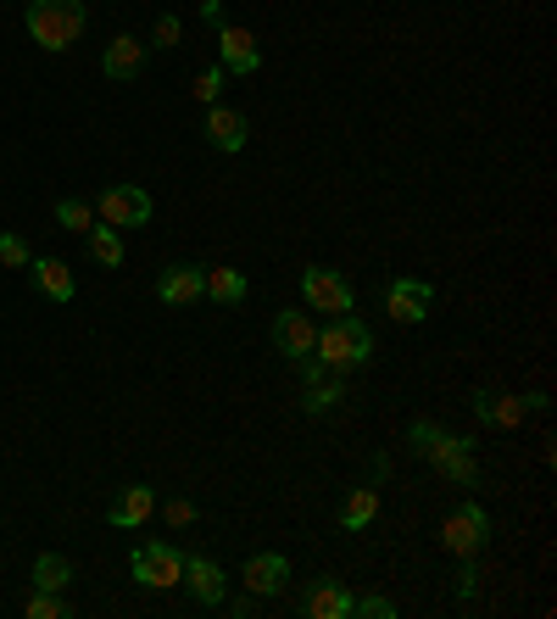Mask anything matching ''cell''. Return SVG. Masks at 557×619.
<instances>
[{"instance_id":"6da1fadb","label":"cell","mask_w":557,"mask_h":619,"mask_svg":"<svg viewBox=\"0 0 557 619\" xmlns=\"http://www.w3.org/2000/svg\"><path fill=\"white\" fill-rule=\"evenodd\" d=\"M23 29L34 35L40 51H68L90 29V7H84V0H29Z\"/></svg>"},{"instance_id":"7a4b0ae2","label":"cell","mask_w":557,"mask_h":619,"mask_svg":"<svg viewBox=\"0 0 557 619\" xmlns=\"http://www.w3.org/2000/svg\"><path fill=\"white\" fill-rule=\"evenodd\" d=\"M312 352H318V363H324L329 374H346V369H362V363H368V352H374V335H368V324H362V318L340 313L329 330H318Z\"/></svg>"},{"instance_id":"3957f363","label":"cell","mask_w":557,"mask_h":619,"mask_svg":"<svg viewBox=\"0 0 557 619\" xmlns=\"http://www.w3.org/2000/svg\"><path fill=\"white\" fill-rule=\"evenodd\" d=\"M485 541H490V513L479 502H457L446 513V524H440V547L457 552V558H479Z\"/></svg>"},{"instance_id":"277c9868","label":"cell","mask_w":557,"mask_h":619,"mask_svg":"<svg viewBox=\"0 0 557 619\" xmlns=\"http://www.w3.org/2000/svg\"><path fill=\"white\" fill-rule=\"evenodd\" d=\"M129 574H135L140 586H151V591L179 586V580H185V552H179L173 541H146V547H135Z\"/></svg>"},{"instance_id":"5b68a950","label":"cell","mask_w":557,"mask_h":619,"mask_svg":"<svg viewBox=\"0 0 557 619\" xmlns=\"http://www.w3.org/2000/svg\"><path fill=\"white\" fill-rule=\"evenodd\" d=\"M301 296H307L312 313H335V318L357 307V291H351L346 274H335V268H307V274H301Z\"/></svg>"},{"instance_id":"8992f818","label":"cell","mask_w":557,"mask_h":619,"mask_svg":"<svg viewBox=\"0 0 557 619\" xmlns=\"http://www.w3.org/2000/svg\"><path fill=\"white\" fill-rule=\"evenodd\" d=\"M379 302H385V313H390L396 324H424L429 307H435V285H429V279H390V285L379 291Z\"/></svg>"},{"instance_id":"52a82bcc","label":"cell","mask_w":557,"mask_h":619,"mask_svg":"<svg viewBox=\"0 0 557 619\" xmlns=\"http://www.w3.org/2000/svg\"><path fill=\"white\" fill-rule=\"evenodd\" d=\"M101 224H112V229H140V224H151V196L140 190V185H112V190H101Z\"/></svg>"},{"instance_id":"ba28073f","label":"cell","mask_w":557,"mask_h":619,"mask_svg":"<svg viewBox=\"0 0 557 619\" xmlns=\"http://www.w3.org/2000/svg\"><path fill=\"white\" fill-rule=\"evenodd\" d=\"M407 441H412V452L429 458L435 469L451 463L457 452H474V446H479L474 435H451V430H440V424H429V419H412V424H407Z\"/></svg>"},{"instance_id":"9c48e42d","label":"cell","mask_w":557,"mask_h":619,"mask_svg":"<svg viewBox=\"0 0 557 619\" xmlns=\"http://www.w3.org/2000/svg\"><path fill=\"white\" fill-rule=\"evenodd\" d=\"M218 68L223 73H257L262 68V46H257V35L251 29H240V23H223L218 29Z\"/></svg>"},{"instance_id":"30bf717a","label":"cell","mask_w":557,"mask_h":619,"mask_svg":"<svg viewBox=\"0 0 557 619\" xmlns=\"http://www.w3.org/2000/svg\"><path fill=\"white\" fill-rule=\"evenodd\" d=\"M157 296H162L168 307H196V302L207 296V268H201V263H173V268H162Z\"/></svg>"},{"instance_id":"8fae6325","label":"cell","mask_w":557,"mask_h":619,"mask_svg":"<svg viewBox=\"0 0 557 619\" xmlns=\"http://www.w3.org/2000/svg\"><path fill=\"white\" fill-rule=\"evenodd\" d=\"M285 580H290V558H285V552H251L246 569H240V586H246L251 597H279Z\"/></svg>"},{"instance_id":"7c38bea8","label":"cell","mask_w":557,"mask_h":619,"mask_svg":"<svg viewBox=\"0 0 557 619\" xmlns=\"http://www.w3.org/2000/svg\"><path fill=\"white\" fill-rule=\"evenodd\" d=\"M201 135H207V146H212V151H240V146H246V135H251V124H246V112H235V107H207Z\"/></svg>"},{"instance_id":"4fadbf2b","label":"cell","mask_w":557,"mask_h":619,"mask_svg":"<svg viewBox=\"0 0 557 619\" xmlns=\"http://www.w3.org/2000/svg\"><path fill=\"white\" fill-rule=\"evenodd\" d=\"M301 613L307 619H346L351 613V591H346V580H312L307 586V597H301Z\"/></svg>"},{"instance_id":"5bb4252c","label":"cell","mask_w":557,"mask_h":619,"mask_svg":"<svg viewBox=\"0 0 557 619\" xmlns=\"http://www.w3.org/2000/svg\"><path fill=\"white\" fill-rule=\"evenodd\" d=\"M185 586H190V591H196V602H207V608H218V602H223V591H229L223 569H218L212 558H201V552H185Z\"/></svg>"},{"instance_id":"9a60e30c","label":"cell","mask_w":557,"mask_h":619,"mask_svg":"<svg viewBox=\"0 0 557 619\" xmlns=\"http://www.w3.org/2000/svg\"><path fill=\"white\" fill-rule=\"evenodd\" d=\"M146 40H129V35H118L112 46H107V57H101V73L107 79H118V85H129V79H140V68H146Z\"/></svg>"},{"instance_id":"2e32d148","label":"cell","mask_w":557,"mask_h":619,"mask_svg":"<svg viewBox=\"0 0 557 619\" xmlns=\"http://www.w3.org/2000/svg\"><path fill=\"white\" fill-rule=\"evenodd\" d=\"M312 341H318V330H312L307 313H279V318H273V346H279L285 357H307Z\"/></svg>"},{"instance_id":"e0dca14e","label":"cell","mask_w":557,"mask_h":619,"mask_svg":"<svg viewBox=\"0 0 557 619\" xmlns=\"http://www.w3.org/2000/svg\"><path fill=\"white\" fill-rule=\"evenodd\" d=\"M474 413H479V424H496V430H513V424H524V396H501V391H474Z\"/></svg>"},{"instance_id":"ac0fdd59","label":"cell","mask_w":557,"mask_h":619,"mask_svg":"<svg viewBox=\"0 0 557 619\" xmlns=\"http://www.w3.org/2000/svg\"><path fill=\"white\" fill-rule=\"evenodd\" d=\"M151 513H157V491H151V485H129V491L112 502V513H107V519H112L118 530H135V524H146Z\"/></svg>"},{"instance_id":"d6986e66","label":"cell","mask_w":557,"mask_h":619,"mask_svg":"<svg viewBox=\"0 0 557 619\" xmlns=\"http://www.w3.org/2000/svg\"><path fill=\"white\" fill-rule=\"evenodd\" d=\"M29 268H34V285H40L51 302H73L79 285H73V268H68L62 257H40V263H29Z\"/></svg>"},{"instance_id":"ffe728a7","label":"cell","mask_w":557,"mask_h":619,"mask_svg":"<svg viewBox=\"0 0 557 619\" xmlns=\"http://www.w3.org/2000/svg\"><path fill=\"white\" fill-rule=\"evenodd\" d=\"M346 402V380H335V374H324V380H312L307 385V396H301V413H312V419H324V413H335Z\"/></svg>"},{"instance_id":"44dd1931","label":"cell","mask_w":557,"mask_h":619,"mask_svg":"<svg viewBox=\"0 0 557 619\" xmlns=\"http://www.w3.org/2000/svg\"><path fill=\"white\" fill-rule=\"evenodd\" d=\"M374 513H379V485H357V491L340 502V524H346V530L374 524Z\"/></svg>"},{"instance_id":"7402d4cb","label":"cell","mask_w":557,"mask_h":619,"mask_svg":"<svg viewBox=\"0 0 557 619\" xmlns=\"http://www.w3.org/2000/svg\"><path fill=\"white\" fill-rule=\"evenodd\" d=\"M90 257L101 263V268H123V235L112 229V224H90Z\"/></svg>"},{"instance_id":"603a6c76","label":"cell","mask_w":557,"mask_h":619,"mask_svg":"<svg viewBox=\"0 0 557 619\" xmlns=\"http://www.w3.org/2000/svg\"><path fill=\"white\" fill-rule=\"evenodd\" d=\"M207 296L223 302V307H240L246 302V274L240 268H207Z\"/></svg>"},{"instance_id":"cb8c5ba5","label":"cell","mask_w":557,"mask_h":619,"mask_svg":"<svg viewBox=\"0 0 557 619\" xmlns=\"http://www.w3.org/2000/svg\"><path fill=\"white\" fill-rule=\"evenodd\" d=\"M68 580H73V563L62 552H40L34 558V591H68Z\"/></svg>"},{"instance_id":"d4e9b609","label":"cell","mask_w":557,"mask_h":619,"mask_svg":"<svg viewBox=\"0 0 557 619\" xmlns=\"http://www.w3.org/2000/svg\"><path fill=\"white\" fill-rule=\"evenodd\" d=\"M57 224H62V229H73V235H90L96 213H90V202H79V196H62V202H57Z\"/></svg>"},{"instance_id":"484cf974","label":"cell","mask_w":557,"mask_h":619,"mask_svg":"<svg viewBox=\"0 0 557 619\" xmlns=\"http://www.w3.org/2000/svg\"><path fill=\"white\" fill-rule=\"evenodd\" d=\"M223 68H207V73H196V85H190V96L201 101V107H218V96H223Z\"/></svg>"},{"instance_id":"4316f807","label":"cell","mask_w":557,"mask_h":619,"mask_svg":"<svg viewBox=\"0 0 557 619\" xmlns=\"http://www.w3.org/2000/svg\"><path fill=\"white\" fill-rule=\"evenodd\" d=\"M29 619H68L62 591H34V597H29Z\"/></svg>"},{"instance_id":"83f0119b","label":"cell","mask_w":557,"mask_h":619,"mask_svg":"<svg viewBox=\"0 0 557 619\" xmlns=\"http://www.w3.org/2000/svg\"><path fill=\"white\" fill-rule=\"evenodd\" d=\"M440 474L457 480V485H479V463H474V452H457L451 463H440Z\"/></svg>"},{"instance_id":"f1b7e54d","label":"cell","mask_w":557,"mask_h":619,"mask_svg":"<svg viewBox=\"0 0 557 619\" xmlns=\"http://www.w3.org/2000/svg\"><path fill=\"white\" fill-rule=\"evenodd\" d=\"M179 35H185V23H179L173 12H162V18L151 23V46H162V51H173V46H179Z\"/></svg>"},{"instance_id":"f546056e","label":"cell","mask_w":557,"mask_h":619,"mask_svg":"<svg viewBox=\"0 0 557 619\" xmlns=\"http://www.w3.org/2000/svg\"><path fill=\"white\" fill-rule=\"evenodd\" d=\"M0 263H7V268H29L34 257H29V246H23V235H0Z\"/></svg>"},{"instance_id":"4dcf8cb0","label":"cell","mask_w":557,"mask_h":619,"mask_svg":"<svg viewBox=\"0 0 557 619\" xmlns=\"http://www.w3.org/2000/svg\"><path fill=\"white\" fill-rule=\"evenodd\" d=\"M351 613H362V619H390V613H396V602L374 591V597H351Z\"/></svg>"},{"instance_id":"1f68e13d","label":"cell","mask_w":557,"mask_h":619,"mask_svg":"<svg viewBox=\"0 0 557 619\" xmlns=\"http://www.w3.org/2000/svg\"><path fill=\"white\" fill-rule=\"evenodd\" d=\"M474 591H479V563H474V558H462V569H457V597L468 602Z\"/></svg>"},{"instance_id":"d6a6232c","label":"cell","mask_w":557,"mask_h":619,"mask_svg":"<svg viewBox=\"0 0 557 619\" xmlns=\"http://www.w3.org/2000/svg\"><path fill=\"white\" fill-rule=\"evenodd\" d=\"M168 524H173V530H185V524H196V502H185V497H173V502H168Z\"/></svg>"},{"instance_id":"836d02e7","label":"cell","mask_w":557,"mask_h":619,"mask_svg":"<svg viewBox=\"0 0 557 619\" xmlns=\"http://www.w3.org/2000/svg\"><path fill=\"white\" fill-rule=\"evenodd\" d=\"M290 363H296V369H301V380H307V385H312V380H324V374H329V369H324V363H318V352H307V357H290Z\"/></svg>"},{"instance_id":"e575fe53","label":"cell","mask_w":557,"mask_h":619,"mask_svg":"<svg viewBox=\"0 0 557 619\" xmlns=\"http://www.w3.org/2000/svg\"><path fill=\"white\" fill-rule=\"evenodd\" d=\"M201 23L207 29H223L229 18H223V0H201Z\"/></svg>"},{"instance_id":"d590c367","label":"cell","mask_w":557,"mask_h":619,"mask_svg":"<svg viewBox=\"0 0 557 619\" xmlns=\"http://www.w3.org/2000/svg\"><path fill=\"white\" fill-rule=\"evenodd\" d=\"M385 474H390V458H385V452H374V463H368V485H379Z\"/></svg>"}]
</instances>
